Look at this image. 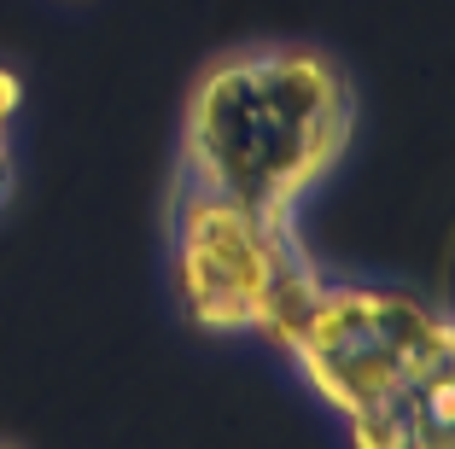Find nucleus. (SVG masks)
<instances>
[{
    "label": "nucleus",
    "mask_w": 455,
    "mask_h": 449,
    "mask_svg": "<svg viewBox=\"0 0 455 449\" xmlns=\"http://www.w3.org/2000/svg\"><path fill=\"white\" fill-rule=\"evenodd\" d=\"M24 106H29V82L24 70L12 65V59H0V211L12 204L18 193V175H24V152H18V140H24Z\"/></svg>",
    "instance_id": "5"
},
{
    "label": "nucleus",
    "mask_w": 455,
    "mask_h": 449,
    "mask_svg": "<svg viewBox=\"0 0 455 449\" xmlns=\"http://www.w3.org/2000/svg\"><path fill=\"white\" fill-rule=\"evenodd\" d=\"M362 134L350 65L298 36L234 41L193 70L175 111L170 181L251 211L304 216Z\"/></svg>",
    "instance_id": "1"
},
{
    "label": "nucleus",
    "mask_w": 455,
    "mask_h": 449,
    "mask_svg": "<svg viewBox=\"0 0 455 449\" xmlns=\"http://www.w3.org/2000/svg\"><path fill=\"white\" fill-rule=\"evenodd\" d=\"M268 357L333 426L356 421L403 385L455 368V321L432 292L391 275H339L304 298Z\"/></svg>",
    "instance_id": "3"
},
{
    "label": "nucleus",
    "mask_w": 455,
    "mask_h": 449,
    "mask_svg": "<svg viewBox=\"0 0 455 449\" xmlns=\"http://www.w3.org/2000/svg\"><path fill=\"white\" fill-rule=\"evenodd\" d=\"M345 449H455V368L403 385L397 397L339 426Z\"/></svg>",
    "instance_id": "4"
},
{
    "label": "nucleus",
    "mask_w": 455,
    "mask_h": 449,
    "mask_svg": "<svg viewBox=\"0 0 455 449\" xmlns=\"http://www.w3.org/2000/svg\"><path fill=\"white\" fill-rule=\"evenodd\" d=\"M0 449H24V444H18V437H0Z\"/></svg>",
    "instance_id": "6"
},
{
    "label": "nucleus",
    "mask_w": 455,
    "mask_h": 449,
    "mask_svg": "<svg viewBox=\"0 0 455 449\" xmlns=\"http://www.w3.org/2000/svg\"><path fill=\"white\" fill-rule=\"evenodd\" d=\"M322 275L304 216L251 211L181 181L164 187V292L193 339L268 350Z\"/></svg>",
    "instance_id": "2"
}]
</instances>
